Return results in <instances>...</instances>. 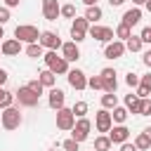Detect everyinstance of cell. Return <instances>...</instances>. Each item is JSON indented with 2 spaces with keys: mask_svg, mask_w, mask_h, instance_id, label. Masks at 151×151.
I'll list each match as a JSON object with an SVG mask.
<instances>
[{
  "mask_svg": "<svg viewBox=\"0 0 151 151\" xmlns=\"http://www.w3.org/2000/svg\"><path fill=\"white\" fill-rule=\"evenodd\" d=\"M14 38H17L19 42L31 45V42H38V40H40V31H38L35 26H31V24H21V26L14 28Z\"/></svg>",
  "mask_w": 151,
  "mask_h": 151,
  "instance_id": "1",
  "label": "cell"
},
{
  "mask_svg": "<svg viewBox=\"0 0 151 151\" xmlns=\"http://www.w3.org/2000/svg\"><path fill=\"white\" fill-rule=\"evenodd\" d=\"M42 59H45V64H47V68L57 76V73H68V61L64 59V57H57V52H50L47 50V54H42Z\"/></svg>",
  "mask_w": 151,
  "mask_h": 151,
  "instance_id": "2",
  "label": "cell"
},
{
  "mask_svg": "<svg viewBox=\"0 0 151 151\" xmlns=\"http://www.w3.org/2000/svg\"><path fill=\"white\" fill-rule=\"evenodd\" d=\"M0 120H2V127H5V130H17V127L21 125V113H19V109L9 106V109H2Z\"/></svg>",
  "mask_w": 151,
  "mask_h": 151,
  "instance_id": "3",
  "label": "cell"
},
{
  "mask_svg": "<svg viewBox=\"0 0 151 151\" xmlns=\"http://www.w3.org/2000/svg\"><path fill=\"white\" fill-rule=\"evenodd\" d=\"M87 28H90V24H87V19H85V17H76V19H73V24H71V38H73V42H76V45L85 40Z\"/></svg>",
  "mask_w": 151,
  "mask_h": 151,
  "instance_id": "4",
  "label": "cell"
},
{
  "mask_svg": "<svg viewBox=\"0 0 151 151\" xmlns=\"http://www.w3.org/2000/svg\"><path fill=\"white\" fill-rule=\"evenodd\" d=\"M90 130H92V123L87 118H78L76 125H73V130H71V139H76L80 144V142H85L90 137Z\"/></svg>",
  "mask_w": 151,
  "mask_h": 151,
  "instance_id": "5",
  "label": "cell"
},
{
  "mask_svg": "<svg viewBox=\"0 0 151 151\" xmlns=\"http://www.w3.org/2000/svg\"><path fill=\"white\" fill-rule=\"evenodd\" d=\"M14 99L21 104V106H28V109H33V106H38V101H40V97L38 94H33L26 85H21L17 92H14Z\"/></svg>",
  "mask_w": 151,
  "mask_h": 151,
  "instance_id": "6",
  "label": "cell"
},
{
  "mask_svg": "<svg viewBox=\"0 0 151 151\" xmlns=\"http://www.w3.org/2000/svg\"><path fill=\"white\" fill-rule=\"evenodd\" d=\"M87 33H90L94 40H99V42H111V40L116 38L113 28H109V26H99V24H92V26L87 28Z\"/></svg>",
  "mask_w": 151,
  "mask_h": 151,
  "instance_id": "7",
  "label": "cell"
},
{
  "mask_svg": "<svg viewBox=\"0 0 151 151\" xmlns=\"http://www.w3.org/2000/svg\"><path fill=\"white\" fill-rule=\"evenodd\" d=\"M73 125H76V116H73V111L71 109H59L57 111V127L59 130H64V132H68V130H73Z\"/></svg>",
  "mask_w": 151,
  "mask_h": 151,
  "instance_id": "8",
  "label": "cell"
},
{
  "mask_svg": "<svg viewBox=\"0 0 151 151\" xmlns=\"http://www.w3.org/2000/svg\"><path fill=\"white\" fill-rule=\"evenodd\" d=\"M38 42H40L42 47H47L50 52H57V50H61V40H59V35H57L54 31H42Z\"/></svg>",
  "mask_w": 151,
  "mask_h": 151,
  "instance_id": "9",
  "label": "cell"
},
{
  "mask_svg": "<svg viewBox=\"0 0 151 151\" xmlns=\"http://www.w3.org/2000/svg\"><path fill=\"white\" fill-rule=\"evenodd\" d=\"M66 78H68V85L73 87V90H85L87 87V76L80 71V68H71L68 73H66Z\"/></svg>",
  "mask_w": 151,
  "mask_h": 151,
  "instance_id": "10",
  "label": "cell"
},
{
  "mask_svg": "<svg viewBox=\"0 0 151 151\" xmlns=\"http://www.w3.org/2000/svg\"><path fill=\"white\" fill-rule=\"evenodd\" d=\"M99 78H101V90L104 92H116L118 90V80H116V71L113 68H101Z\"/></svg>",
  "mask_w": 151,
  "mask_h": 151,
  "instance_id": "11",
  "label": "cell"
},
{
  "mask_svg": "<svg viewBox=\"0 0 151 151\" xmlns=\"http://www.w3.org/2000/svg\"><path fill=\"white\" fill-rule=\"evenodd\" d=\"M123 54H125V42H120V40L106 42V47H104V57L106 59H120Z\"/></svg>",
  "mask_w": 151,
  "mask_h": 151,
  "instance_id": "12",
  "label": "cell"
},
{
  "mask_svg": "<svg viewBox=\"0 0 151 151\" xmlns=\"http://www.w3.org/2000/svg\"><path fill=\"white\" fill-rule=\"evenodd\" d=\"M109 139H111V144H125L127 142V137H130V130L125 127V125H113L111 130H109V134H106Z\"/></svg>",
  "mask_w": 151,
  "mask_h": 151,
  "instance_id": "13",
  "label": "cell"
},
{
  "mask_svg": "<svg viewBox=\"0 0 151 151\" xmlns=\"http://www.w3.org/2000/svg\"><path fill=\"white\" fill-rule=\"evenodd\" d=\"M59 9H61L59 0H42V17L47 21H57L59 19Z\"/></svg>",
  "mask_w": 151,
  "mask_h": 151,
  "instance_id": "14",
  "label": "cell"
},
{
  "mask_svg": "<svg viewBox=\"0 0 151 151\" xmlns=\"http://www.w3.org/2000/svg\"><path fill=\"white\" fill-rule=\"evenodd\" d=\"M94 125H97V130H99V132H109V130L113 127V120H111V113H109L106 109H101V111H97V116H94Z\"/></svg>",
  "mask_w": 151,
  "mask_h": 151,
  "instance_id": "15",
  "label": "cell"
},
{
  "mask_svg": "<svg viewBox=\"0 0 151 151\" xmlns=\"http://www.w3.org/2000/svg\"><path fill=\"white\" fill-rule=\"evenodd\" d=\"M64 101H66V94H64V90H59V87H52V90H50V99H47L50 109H52V111H59V109H64Z\"/></svg>",
  "mask_w": 151,
  "mask_h": 151,
  "instance_id": "16",
  "label": "cell"
},
{
  "mask_svg": "<svg viewBox=\"0 0 151 151\" xmlns=\"http://www.w3.org/2000/svg\"><path fill=\"white\" fill-rule=\"evenodd\" d=\"M0 52H2V57H17V54L21 52V42H19L17 38L2 40V45H0Z\"/></svg>",
  "mask_w": 151,
  "mask_h": 151,
  "instance_id": "17",
  "label": "cell"
},
{
  "mask_svg": "<svg viewBox=\"0 0 151 151\" xmlns=\"http://www.w3.org/2000/svg\"><path fill=\"white\" fill-rule=\"evenodd\" d=\"M61 57L66 59V61H78L80 59V50H78V45L71 40V42H61Z\"/></svg>",
  "mask_w": 151,
  "mask_h": 151,
  "instance_id": "18",
  "label": "cell"
},
{
  "mask_svg": "<svg viewBox=\"0 0 151 151\" xmlns=\"http://www.w3.org/2000/svg\"><path fill=\"white\" fill-rule=\"evenodd\" d=\"M139 21H142V9H139V7H130V9L123 14V21H120V24H125V26L132 28V26L139 24Z\"/></svg>",
  "mask_w": 151,
  "mask_h": 151,
  "instance_id": "19",
  "label": "cell"
},
{
  "mask_svg": "<svg viewBox=\"0 0 151 151\" xmlns=\"http://www.w3.org/2000/svg\"><path fill=\"white\" fill-rule=\"evenodd\" d=\"M38 80H40V85H42V87H50V90H52V87H54V83H57V76H54L50 68H45V71H40V73H38Z\"/></svg>",
  "mask_w": 151,
  "mask_h": 151,
  "instance_id": "20",
  "label": "cell"
},
{
  "mask_svg": "<svg viewBox=\"0 0 151 151\" xmlns=\"http://www.w3.org/2000/svg\"><path fill=\"white\" fill-rule=\"evenodd\" d=\"M101 14H104V12H101L99 5H92V7L85 9V19H87V24H97V21L101 19Z\"/></svg>",
  "mask_w": 151,
  "mask_h": 151,
  "instance_id": "21",
  "label": "cell"
},
{
  "mask_svg": "<svg viewBox=\"0 0 151 151\" xmlns=\"http://www.w3.org/2000/svg\"><path fill=\"white\" fill-rule=\"evenodd\" d=\"M113 33H116V40H120V42H125V40H127L130 35H132V28H130V26H125V24H118Z\"/></svg>",
  "mask_w": 151,
  "mask_h": 151,
  "instance_id": "22",
  "label": "cell"
},
{
  "mask_svg": "<svg viewBox=\"0 0 151 151\" xmlns=\"http://www.w3.org/2000/svg\"><path fill=\"white\" fill-rule=\"evenodd\" d=\"M101 106L109 111V109H116L118 106V97H116V92H106V94H101Z\"/></svg>",
  "mask_w": 151,
  "mask_h": 151,
  "instance_id": "23",
  "label": "cell"
},
{
  "mask_svg": "<svg viewBox=\"0 0 151 151\" xmlns=\"http://www.w3.org/2000/svg\"><path fill=\"white\" fill-rule=\"evenodd\" d=\"M134 146H137V151H149V149H151V139H149L144 132H139V134L134 137Z\"/></svg>",
  "mask_w": 151,
  "mask_h": 151,
  "instance_id": "24",
  "label": "cell"
},
{
  "mask_svg": "<svg viewBox=\"0 0 151 151\" xmlns=\"http://www.w3.org/2000/svg\"><path fill=\"white\" fill-rule=\"evenodd\" d=\"M142 45H144V42H142V38H139V35H130V38L125 40V50H130V52H139V50H142Z\"/></svg>",
  "mask_w": 151,
  "mask_h": 151,
  "instance_id": "25",
  "label": "cell"
},
{
  "mask_svg": "<svg viewBox=\"0 0 151 151\" xmlns=\"http://www.w3.org/2000/svg\"><path fill=\"white\" fill-rule=\"evenodd\" d=\"M113 144H111V139L106 137V134H99L97 139H94V151H109Z\"/></svg>",
  "mask_w": 151,
  "mask_h": 151,
  "instance_id": "26",
  "label": "cell"
},
{
  "mask_svg": "<svg viewBox=\"0 0 151 151\" xmlns=\"http://www.w3.org/2000/svg\"><path fill=\"white\" fill-rule=\"evenodd\" d=\"M125 118H127V109L116 106V109H113V113H111V120H113V123H118V125H123V123H125Z\"/></svg>",
  "mask_w": 151,
  "mask_h": 151,
  "instance_id": "27",
  "label": "cell"
},
{
  "mask_svg": "<svg viewBox=\"0 0 151 151\" xmlns=\"http://www.w3.org/2000/svg\"><path fill=\"white\" fill-rule=\"evenodd\" d=\"M26 54H28L31 59L42 57V45H40V42H31V45H26Z\"/></svg>",
  "mask_w": 151,
  "mask_h": 151,
  "instance_id": "28",
  "label": "cell"
},
{
  "mask_svg": "<svg viewBox=\"0 0 151 151\" xmlns=\"http://www.w3.org/2000/svg\"><path fill=\"white\" fill-rule=\"evenodd\" d=\"M12 101H14V92L2 90V92H0V109H9V106H12Z\"/></svg>",
  "mask_w": 151,
  "mask_h": 151,
  "instance_id": "29",
  "label": "cell"
},
{
  "mask_svg": "<svg viewBox=\"0 0 151 151\" xmlns=\"http://www.w3.org/2000/svg\"><path fill=\"white\" fill-rule=\"evenodd\" d=\"M71 111H73L76 118H85V113H87V101H76Z\"/></svg>",
  "mask_w": 151,
  "mask_h": 151,
  "instance_id": "30",
  "label": "cell"
},
{
  "mask_svg": "<svg viewBox=\"0 0 151 151\" xmlns=\"http://www.w3.org/2000/svg\"><path fill=\"white\" fill-rule=\"evenodd\" d=\"M59 17H64V19H76V5H61Z\"/></svg>",
  "mask_w": 151,
  "mask_h": 151,
  "instance_id": "31",
  "label": "cell"
},
{
  "mask_svg": "<svg viewBox=\"0 0 151 151\" xmlns=\"http://www.w3.org/2000/svg\"><path fill=\"white\" fill-rule=\"evenodd\" d=\"M26 87H28L33 94H38V97H40V94H42V90H45V87L40 85V80H38V78H35V80H28V83H26Z\"/></svg>",
  "mask_w": 151,
  "mask_h": 151,
  "instance_id": "32",
  "label": "cell"
},
{
  "mask_svg": "<svg viewBox=\"0 0 151 151\" xmlns=\"http://www.w3.org/2000/svg\"><path fill=\"white\" fill-rule=\"evenodd\" d=\"M125 83H127V85H130V87H137V85H139V76H137V73H132V71H130V73H127V76H125Z\"/></svg>",
  "mask_w": 151,
  "mask_h": 151,
  "instance_id": "33",
  "label": "cell"
},
{
  "mask_svg": "<svg viewBox=\"0 0 151 151\" xmlns=\"http://www.w3.org/2000/svg\"><path fill=\"white\" fill-rule=\"evenodd\" d=\"M87 87H92V90H101V78H99V76L87 78Z\"/></svg>",
  "mask_w": 151,
  "mask_h": 151,
  "instance_id": "34",
  "label": "cell"
},
{
  "mask_svg": "<svg viewBox=\"0 0 151 151\" xmlns=\"http://www.w3.org/2000/svg\"><path fill=\"white\" fill-rule=\"evenodd\" d=\"M61 146H64V151H78V146H80V144H78L76 139H66Z\"/></svg>",
  "mask_w": 151,
  "mask_h": 151,
  "instance_id": "35",
  "label": "cell"
},
{
  "mask_svg": "<svg viewBox=\"0 0 151 151\" xmlns=\"http://www.w3.org/2000/svg\"><path fill=\"white\" fill-rule=\"evenodd\" d=\"M149 94H151V90H149V87L137 85V97H139V99H149Z\"/></svg>",
  "mask_w": 151,
  "mask_h": 151,
  "instance_id": "36",
  "label": "cell"
},
{
  "mask_svg": "<svg viewBox=\"0 0 151 151\" xmlns=\"http://www.w3.org/2000/svg\"><path fill=\"white\" fill-rule=\"evenodd\" d=\"M142 116H151V99H142Z\"/></svg>",
  "mask_w": 151,
  "mask_h": 151,
  "instance_id": "37",
  "label": "cell"
},
{
  "mask_svg": "<svg viewBox=\"0 0 151 151\" xmlns=\"http://www.w3.org/2000/svg\"><path fill=\"white\" fill-rule=\"evenodd\" d=\"M9 21V9L7 7H0V26H5Z\"/></svg>",
  "mask_w": 151,
  "mask_h": 151,
  "instance_id": "38",
  "label": "cell"
},
{
  "mask_svg": "<svg viewBox=\"0 0 151 151\" xmlns=\"http://www.w3.org/2000/svg\"><path fill=\"white\" fill-rule=\"evenodd\" d=\"M139 38H142V42H151V26H146V28H142V33H139Z\"/></svg>",
  "mask_w": 151,
  "mask_h": 151,
  "instance_id": "39",
  "label": "cell"
},
{
  "mask_svg": "<svg viewBox=\"0 0 151 151\" xmlns=\"http://www.w3.org/2000/svg\"><path fill=\"white\" fill-rule=\"evenodd\" d=\"M139 85H144V87H149V90H151V73L142 76V78H139Z\"/></svg>",
  "mask_w": 151,
  "mask_h": 151,
  "instance_id": "40",
  "label": "cell"
},
{
  "mask_svg": "<svg viewBox=\"0 0 151 151\" xmlns=\"http://www.w3.org/2000/svg\"><path fill=\"white\" fill-rule=\"evenodd\" d=\"M120 151H137V146L130 144V142H125V144H120Z\"/></svg>",
  "mask_w": 151,
  "mask_h": 151,
  "instance_id": "41",
  "label": "cell"
},
{
  "mask_svg": "<svg viewBox=\"0 0 151 151\" xmlns=\"http://www.w3.org/2000/svg\"><path fill=\"white\" fill-rule=\"evenodd\" d=\"M142 61H144L146 66H151V50H146V52H144V57H142Z\"/></svg>",
  "mask_w": 151,
  "mask_h": 151,
  "instance_id": "42",
  "label": "cell"
},
{
  "mask_svg": "<svg viewBox=\"0 0 151 151\" xmlns=\"http://www.w3.org/2000/svg\"><path fill=\"white\" fill-rule=\"evenodd\" d=\"M5 83H7V71H5V68H0V87H2Z\"/></svg>",
  "mask_w": 151,
  "mask_h": 151,
  "instance_id": "43",
  "label": "cell"
},
{
  "mask_svg": "<svg viewBox=\"0 0 151 151\" xmlns=\"http://www.w3.org/2000/svg\"><path fill=\"white\" fill-rule=\"evenodd\" d=\"M19 2H21V0H5V7H7V9H9V7H19Z\"/></svg>",
  "mask_w": 151,
  "mask_h": 151,
  "instance_id": "44",
  "label": "cell"
},
{
  "mask_svg": "<svg viewBox=\"0 0 151 151\" xmlns=\"http://www.w3.org/2000/svg\"><path fill=\"white\" fill-rule=\"evenodd\" d=\"M123 2H125V0H109V5H111V7H120Z\"/></svg>",
  "mask_w": 151,
  "mask_h": 151,
  "instance_id": "45",
  "label": "cell"
},
{
  "mask_svg": "<svg viewBox=\"0 0 151 151\" xmlns=\"http://www.w3.org/2000/svg\"><path fill=\"white\" fill-rule=\"evenodd\" d=\"M144 2H146V0H132V5H134V7H139V5H144Z\"/></svg>",
  "mask_w": 151,
  "mask_h": 151,
  "instance_id": "46",
  "label": "cell"
},
{
  "mask_svg": "<svg viewBox=\"0 0 151 151\" xmlns=\"http://www.w3.org/2000/svg\"><path fill=\"white\" fill-rule=\"evenodd\" d=\"M83 2H85L87 7H92V5H97V0H83Z\"/></svg>",
  "mask_w": 151,
  "mask_h": 151,
  "instance_id": "47",
  "label": "cell"
},
{
  "mask_svg": "<svg viewBox=\"0 0 151 151\" xmlns=\"http://www.w3.org/2000/svg\"><path fill=\"white\" fill-rule=\"evenodd\" d=\"M144 134H146V137L151 139V127H146V130H144Z\"/></svg>",
  "mask_w": 151,
  "mask_h": 151,
  "instance_id": "48",
  "label": "cell"
},
{
  "mask_svg": "<svg viewBox=\"0 0 151 151\" xmlns=\"http://www.w3.org/2000/svg\"><path fill=\"white\" fill-rule=\"evenodd\" d=\"M144 5H146V9H149V12H151V0H146V2H144Z\"/></svg>",
  "mask_w": 151,
  "mask_h": 151,
  "instance_id": "49",
  "label": "cell"
},
{
  "mask_svg": "<svg viewBox=\"0 0 151 151\" xmlns=\"http://www.w3.org/2000/svg\"><path fill=\"white\" fill-rule=\"evenodd\" d=\"M0 38H5V31H2V26H0Z\"/></svg>",
  "mask_w": 151,
  "mask_h": 151,
  "instance_id": "50",
  "label": "cell"
},
{
  "mask_svg": "<svg viewBox=\"0 0 151 151\" xmlns=\"http://www.w3.org/2000/svg\"><path fill=\"white\" fill-rule=\"evenodd\" d=\"M0 57H2V52H0Z\"/></svg>",
  "mask_w": 151,
  "mask_h": 151,
  "instance_id": "51",
  "label": "cell"
},
{
  "mask_svg": "<svg viewBox=\"0 0 151 151\" xmlns=\"http://www.w3.org/2000/svg\"><path fill=\"white\" fill-rule=\"evenodd\" d=\"M0 92H2V87H0Z\"/></svg>",
  "mask_w": 151,
  "mask_h": 151,
  "instance_id": "52",
  "label": "cell"
}]
</instances>
